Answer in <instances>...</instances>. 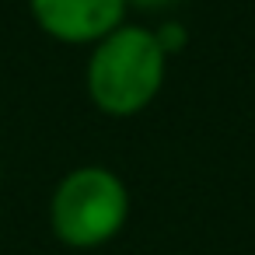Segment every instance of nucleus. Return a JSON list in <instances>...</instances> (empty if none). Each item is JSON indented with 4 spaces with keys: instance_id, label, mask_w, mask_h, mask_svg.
<instances>
[{
    "instance_id": "f257e3e1",
    "label": "nucleus",
    "mask_w": 255,
    "mask_h": 255,
    "mask_svg": "<svg viewBox=\"0 0 255 255\" xmlns=\"http://www.w3.org/2000/svg\"><path fill=\"white\" fill-rule=\"evenodd\" d=\"M164 74H168V53L157 46L154 28L126 21L112 35L91 46L84 88L102 116L129 119L140 116L161 95Z\"/></svg>"
},
{
    "instance_id": "f03ea898",
    "label": "nucleus",
    "mask_w": 255,
    "mask_h": 255,
    "mask_svg": "<svg viewBox=\"0 0 255 255\" xmlns=\"http://www.w3.org/2000/svg\"><path fill=\"white\" fill-rule=\"evenodd\" d=\"M129 220V189L105 164L67 171L49 196V231L77 252H91L123 234Z\"/></svg>"
},
{
    "instance_id": "7ed1b4c3",
    "label": "nucleus",
    "mask_w": 255,
    "mask_h": 255,
    "mask_svg": "<svg viewBox=\"0 0 255 255\" xmlns=\"http://www.w3.org/2000/svg\"><path fill=\"white\" fill-rule=\"evenodd\" d=\"M35 25L67 46H95L126 25V0H28Z\"/></svg>"
},
{
    "instance_id": "20e7f679",
    "label": "nucleus",
    "mask_w": 255,
    "mask_h": 255,
    "mask_svg": "<svg viewBox=\"0 0 255 255\" xmlns=\"http://www.w3.org/2000/svg\"><path fill=\"white\" fill-rule=\"evenodd\" d=\"M154 35H157V46L168 53V60L189 46V28H185L182 21H161V25L154 28Z\"/></svg>"
},
{
    "instance_id": "39448f33",
    "label": "nucleus",
    "mask_w": 255,
    "mask_h": 255,
    "mask_svg": "<svg viewBox=\"0 0 255 255\" xmlns=\"http://www.w3.org/2000/svg\"><path fill=\"white\" fill-rule=\"evenodd\" d=\"M178 0H126V7L129 11H147V14H154V11H168V7H175Z\"/></svg>"
},
{
    "instance_id": "423d86ee",
    "label": "nucleus",
    "mask_w": 255,
    "mask_h": 255,
    "mask_svg": "<svg viewBox=\"0 0 255 255\" xmlns=\"http://www.w3.org/2000/svg\"><path fill=\"white\" fill-rule=\"evenodd\" d=\"M0 185H4V168H0Z\"/></svg>"
}]
</instances>
